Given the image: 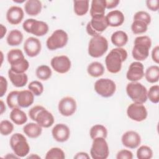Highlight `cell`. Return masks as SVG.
<instances>
[{
    "label": "cell",
    "instance_id": "obj_27",
    "mask_svg": "<svg viewBox=\"0 0 159 159\" xmlns=\"http://www.w3.org/2000/svg\"><path fill=\"white\" fill-rule=\"evenodd\" d=\"M9 117L15 124L18 125L25 124L27 120L26 114L19 107L12 109L10 112Z\"/></svg>",
    "mask_w": 159,
    "mask_h": 159
},
{
    "label": "cell",
    "instance_id": "obj_32",
    "mask_svg": "<svg viewBox=\"0 0 159 159\" xmlns=\"http://www.w3.org/2000/svg\"><path fill=\"white\" fill-rule=\"evenodd\" d=\"M73 8L75 13L78 16L85 15L89 10V1L80 0L73 1Z\"/></svg>",
    "mask_w": 159,
    "mask_h": 159
},
{
    "label": "cell",
    "instance_id": "obj_8",
    "mask_svg": "<svg viewBox=\"0 0 159 159\" xmlns=\"http://www.w3.org/2000/svg\"><path fill=\"white\" fill-rule=\"evenodd\" d=\"M22 28L27 33L37 37L43 36L48 31V25L46 22L34 19H26L22 24Z\"/></svg>",
    "mask_w": 159,
    "mask_h": 159
},
{
    "label": "cell",
    "instance_id": "obj_13",
    "mask_svg": "<svg viewBox=\"0 0 159 159\" xmlns=\"http://www.w3.org/2000/svg\"><path fill=\"white\" fill-rule=\"evenodd\" d=\"M127 116L136 122H142L147 117L148 112L143 104L132 103L127 109Z\"/></svg>",
    "mask_w": 159,
    "mask_h": 159
},
{
    "label": "cell",
    "instance_id": "obj_47",
    "mask_svg": "<svg viewBox=\"0 0 159 159\" xmlns=\"http://www.w3.org/2000/svg\"><path fill=\"white\" fill-rule=\"evenodd\" d=\"M119 2V0H106V8L113 9L117 7Z\"/></svg>",
    "mask_w": 159,
    "mask_h": 159
},
{
    "label": "cell",
    "instance_id": "obj_48",
    "mask_svg": "<svg viewBox=\"0 0 159 159\" xmlns=\"http://www.w3.org/2000/svg\"><path fill=\"white\" fill-rule=\"evenodd\" d=\"M90 157L88 155V154L86 152H78L76 154V155L74 157V158L76 159H89Z\"/></svg>",
    "mask_w": 159,
    "mask_h": 159
},
{
    "label": "cell",
    "instance_id": "obj_18",
    "mask_svg": "<svg viewBox=\"0 0 159 159\" xmlns=\"http://www.w3.org/2000/svg\"><path fill=\"white\" fill-rule=\"evenodd\" d=\"M121 141L123 145L125 147L134 149L137 148L140 144L141 137L137 132L129 130L122 135Z\"/></svg>",
    "mask_w": 159,
    "mask_h": 159
},
{
    "label": "cell",
    "instance_id": "obj_20",
    "mask_svg": "<svg viewBox=\"0 0 159 159\" xmlns=\"http://www.w3.org/2000/svg\"><path fill=\"white\" fill-rule=\"evenodd\" d=\"M24 16V11L20 7L13 6L9 8L7 11L6 19L11 24L17 25L22 20Z\"/></svg>",
    "mask_w": 159,
    "mask_h": 159
},
{
    "label": "cell",
    "instance_id": "obj_29",
    "mask_svg": "<svg viewBox=\"0 0 159 159\" xmlns=\"http://www.w3.org/2000/svg\"><path fill=\"white\" fill-rule=\"evenodd\" d=\"M23 37V34L20 30L14 29L11 30L7 35L6 41L10 46H17L22 43Z\"/></svg>",
    "mask_w": 159,
    "mask_h": 159
},
{
    "label": "cell",
    "instance_id": "obj_30",
    "mask_svg": "<svg viewBox=\"0 0 159 159\" xmlns=\"http://www.w3.org/2000/svg\"><path fill=\"white\" fill-rule=\"evenodd\" d=\"M87 72L91 76L98 78L104 74V67L101 63L98 61H93L88 66Z\"/></svg>",
    "mask_w": 159,
    "mask_h": 159
},
{
    "label": "cell",
    "instance_id": "obj_33",
    "mask_svg": "<svg viewBox=\"0 0 159 159\" xmlns=\"http://www.w3.org/2000/svg\"><path fill=\"white\" fill-rule=\"evenodd\" d=\"M89 135L93 140L97 137L106 139L107 136V130L104 125L101 124H96L91 128L89 130Z\"/></svg>",
    "mask_w": 159,
    "mask_h": 159
},
{
    "label": "cell",
    "instance_id": "obj_25",
    "mask_svg": "<svg viewBox=\"0 0 159 159\" xmlns=\"http://www.w3.org/2000/svg\"><path fill=\"white\" fill-rule=\"evenodd\" d=\"M106 0H93L91 2L90 15L91 17L104 16Z\"/></svg>",
    "mask_w": 159,
    "mask_h": 159
},
{
    "label": "cell",
    "instance_id": "obj_37",
    "mask_svg": "<svg viewBox=\"0 0 159 159\" xmlns=\"http://www.w3.org/2000/svg\"><path fill=\"white\" fill-rule=\"evenodd\" d=\"M153 157V151L147 145L140 146L137 150V157L139 159H150Z\"/></svg>",
    "mask_w": 159,
    "mask_h": 159
},
{
    "label": "cell",
    "instance_id": "obj_4",
    "mask_svg": "<svg viewBox=\"0 0 159 159\" xmlns=\"http://www.w3.org/2000/svg\"><path fill=\"white\" fill-rule=\"evenodd\" d=\"M152 46L151 39L147 36H139L134 40V45L132 55L133 58L138 61H143L149 55V50Z\"/></svg>",
    "mask_w": 159,
    "mask_h": 159
},
{
    "label": "cell",
    "instance_id": "obj_2",
    "mask_svg": "<svg viewBox=\"0 0 159 159\" xmlns=\"http://www.w3.org/2000/svg\"><path fill=\"white\" fill-rule=\"evenodd\" d=\"M7 58L11 65L10 70L15 73H24L29 67V61L25 58L23 52L20 49L10 50L7 54Z\"/></svg>",
    "mask_w": 159,
    "mask_h": 159
},
{
    "label": "cell",
    "instance_id": "obj_22",
    "mask_svg": "<svg viewBox=\"0 0 159 159\" xmlns=\"http://www.w3.org/2000/svg\"><path fill=\"white\" fill-rule=\"evenodd\" d=\"M34 101V94L30 90H22L19 92L17 102L20 107H28L33 104Z\"/></svg>",
    "mask_w": 159,
    "mask_h": 159
},
{
    "label": "cell",
    "instance_id": "obj_46",
    "mask_svg": "<svg viewBox=\"0 0 159 159\" xmlns=\"http://www.w3.org/2000/svg\"><path fill=\"white\" fill-rule=\"evenodd\" d=\"M152 58L156 63H159V47L157 45L154 47L152 51Z\"/></svg>",
    "mask_w": 159,
    "mask_h": 159
},
{
    "label": "cell",
    "instance_id": "obj_44",
    "mask_svg": "<svg viewBox=\"0 0 159 159\" xmlns=\"http://www.w3.org/2000/svg\"><path fill=\"white\" fill-rule=\"evenodd\" d=\"M146 5L148 9L152 11H157L159 8L158 0H147L146 1Z\"/></svg>",
    "mask_w": 159,
    "mask_h": 159
},
{
    "label": "cell",
    "instance_id": "obj_24",
    "mask_svg": "<svg viewBox=\"0 0 159 159\" xmlns=\"http://www.w3.org/2000/svg\"><path fill=\"white\" fill-rule=\"evenodd\" d=\"M42 4L39 0H28L24 5L25 12L30 16L38 15L42 11Z\"/></svg>",
    "mask_w": 159,
    "mask_h": 159
},
{
    "label": "cell",
    "instance_id": "obj_34",
    "mask_svg": "<svg viewBox=\"0 0 159 159\" xmlns=\"http://www.w3.org/2000/svg\"><path fill=\"white\" fill-rule=\"evenodd\" d=\"M37 77L43 81L48 80L52 74L50 68L45 65H42L37 67L35 71Z\"/></svg>",
    "mask_w": 159,
    "mask_h": 159
},
{
    "label": "cell",
    "instance_id": "obj_14",
    "mask_svg": "<svg viewBox=\"0 0 159 159\" xmlns=\"http://www.w3.org/2000/svg\"><path fill=\"white\" fill-rule=\"evenodd\" d=\"M50 65L56 72L63 74L69 71L71 68V63L67 56L60 55L52 58L50 61Z\"/></svg>",
    "mask_w": 159,
    "mask_h": 159
},
{
    "label": "cell",
    "instance_id": "obj_39",
    "mask_svg": "<svg viewBox=\"0 0 159 159\" xmlns=\"http://www.w3.org/2000/svg\"><path fill=\"white\" fill-rule=\"evenodd\" d=\"M147 98L154 103L157 104L159 102V86L153 85L151 86L147 91Z\"/></svg>",
    "mask_w": 159,
    "mask_h": 159
},
{
    "label": "cell",
    "instance_id": "obj_38",
    "mask_svg": "<svg viewBox=\"0 0 159 159\" xmlns=\"http://www.w3.org/2000/svg\"><path fill=\"white\" fill-rule=\"evenodd\" d=\"M18 91H12L10 92L6 98V102L8 107L11 109L20 107L17 102V96L19 94Z\"/></svg>",
    "mask_w": 159,
    "mask_h": 159
},
{
    "label": "cell",
    "instance_id": "obj_42",
    "mask_svg": "<svg viewBox=\"0 0 159 159\" xmlns=\"http://www.w3.org/2000/svg\"><path fill=\"white\" fill-rule=\"evenodd\" d=\"M134 20H139L143 21L148 25L151 22V17L148 12L143 11H140L137 12L134 14Z\"/></svg>",
    "mask_w": 159,
    "mask_h": 159
},
{
    "label": "cell",
    "instance_id": "obj_7",
    "mask_svg": "<svg viewBox=\"0 0 159 159\" xmlns=\"http://www.w3.org/2000/svg\"><path fill=\"white\" fill-rule=\"evenodd\" d=\"M9 143L14 154L19 158L24 157L29 153L30 147L26 138L20 133L14 134L11 137Z\"/></svg>",
    "mask_w": 159,
    "mask_h": 159
},
{
    "label": "cell",
    "instance_id": "obj_43",
    "mask_svg": "<svg viewBox=\"0 0 159 159\" xmlns=\"http://www.w3.org/2000/svg\"><path fill=\"white\" fill-rule=\"evenodd\" d=\"M117 159H132L133 158V153L128 150L123 149L117 152L116 155Z\"/></svg>",
    "mask_w": 159,
    "mask_h": 159
},
{
    "label": "cell",
    "instance_id": "obj_51",
    "mask_svg": "<svg viewBox=\"0 0 159 159\" xmlns=\"http://www.w3.org/2000/svg\"><path fill=\"white\" fill-rule=\"evenodd\" d=\"M27 158H40V157L39 156H38V155H34V154H32V155H30V156L28 157Z\"/></svg>",
    "mask_w": 159,
    "mask_h": 159
},
{
    "label": "cell",
    "instance_id": "obj_36",
    "mask_svg": "<svg viewBox=\"0 0 159 159\" xmlns=\"http://www.w3.org/2000/svg\"><path fill=\"white\" fill-rule=\"evenodd\" d=\"M148 25L143 21L134 20L131 25V30L134 34H140L147 30Z\"/></svg>",
    "mask_w": 159,
    "mask_h": 159
},
{
    "label": "cell",
    "instance_id": "obj_23",
    "mask_svg": "<svg viewBox=\"0 0 159 159\" xmlns=\"http://www.w3.org/2000/svg\"><path fill=\"white\" fill-rule=\"evenodd\" d=\"M8 76L12 84L17 88L24 86L28 81V76L25 73H17L9 69L8 71Z\"/></svg>",
    "mask_w": 159,
    "mask_h": 159
},
{
    "label": "cell",
    "instance_id": "obj_16",
    "mask_svg": "<svg viewBox=\"0 0 159 159\" xmlns=\"http://www.w3.org/2000/svg\"><path fill=\"white\" fill-rule=\"evenodd\" d=\"M144 76V66L140 61L132 62L126 73V78L131 82L140 80Z\"/></svg>",
    "mask_w": 159,
    "mask_h": 159
},
{
    "label": "cell",
    "instance_id": "obj_11",
    "mask_svg": "<svg viewBox=\"0 0 159 159\" xmlns=\"http://www.w3.org/2000/svg\"><path fill=\"white\" fill-rule=\"evenodd\" d=\"M95 91L103 98L111 97L116 90V85L114 81L109 78H100L94 85Z\"/></svg>",
    "mask_w": 159,
    "mask_h": 159
},
{
    "label": "cell",
    "instance_id": "obj_6",
    "mask_svg": "<svg viewBox=\"0 0 159 159\" xmlns=\"http://www.w3.org/2000/svg\"><path fill=\"white\" fill-rule=\"evenodd\" d=\"M108 49L107 40L102 35L93 37L88 44V54L93 58L102 57Z\"/></svg>",
    "mask_w": 159,
    "mask_h": 159
},
{
    "label": "cell",
    "instance_id": "obj_49",
    "mask_svg": "<svg viewBox=\"0 0 159 159\" xmlns=\"http://www.w3.org/2000/svg\"><path fill=\"white\" fill-rule=\"evenodd\" d=\"M6 32H7L6 27L5 26H4L2 24H1V37H0L1 39H2L3 38V37L6 34Z\"/></svg>",
    "mask_w": 159,
    "mask_h": 159
},
{
    "label": "cell",
    "instance_id": "obj_10",
    "mask_svg": "<svg viewBox=\"0 0 159 159\" xmlns=\"http://www.w3.org/2000/svg\"><path fill=\"white\" fill-rule=\"evenodd\" d=\"M90 154L93 159H106L108 157L109 149L104 138L97 137L93 139Z\"/></svg>",
    "mask_w": 159,
    "mask_h": 159
},
{
    "label": "cell",
    "instance_id": "obj_45",
    "mask_svg": "<svg viewBox=\"0 0 159 159\" xmlns=\"http://www.w3.org/2000/svg\"><path fill=\"white\" fill-rule=\"evenodd\" d=\"M7 88V81L6 79L2 76H0V97H2L6 93Z\"/></svg>",
    "mask_w": 159,
    "mask_h": 159
},
{
    "label": "cell",
    "instance_id": "obj_41",
    "mask_svg": "<svg viewBox=\"0 0 159 159\" xmlns=\"http://www.w3.org/2000/svg\"><path fill=\"white\" fill-rule=\"evenodd\" d=\"M14 130V125L7 120H3L0 123V132L2 135H9Z\"/></svg>",
    "mask_w": 159,
    "mask_h": 159
},
{
    "label": "cell",
    "instance_id": "obj_40",
    "mask_svg": "<svg viewBox=\"0 0 159 159\" xmlns=\"http://www.w3.org/2000/svg\"><path fill=\"white\" fill-rule=\"evenodd\" d=\"M28 88L37 96L41 95L43 92V86L42 83L39 81H33L30 82L28 86Z\"/></svg>",
    "mask_w": 159,
    "mask_h": 159
},
{
    "label": "cell",
    "instance_id": "obj_50",
    "mask_svg": "<svg viewBox=\"0 0 159 159\" xmlns=\"http://www.w3.org/2000/svg\"><path fill=\"white\" fill-rule=\"evenodd\" d=\"M0 105H1V114H2L3 112L6 111V106L2 100H1L0 101Z\"/></svg>",
    "mask_w": 159,
    "mask_h": 159
},
{
    "label": "cell",
    "instance_id": "obj_26",
    "mask_svg": "<svg viewBox=\"0 0 159 159\" xmlns=\"http://www.w3.org/2000/svg\"><path fill=\"white\" fill-rule=\"evenodd\" d=\"M42 128L37 123L30 122L24 126L23 132L29 138L35 139L41 135L42 132Z\"/></svg>",
    "mask_w": 159,
    "mask_h": 159
},
{
    "label": "cell",
    "instance_id": "obj_19",
    "mask_svg": "<svg viewBox=\"0 0 159 159\" xmlns=\"http://www.w3.org/2000/svg\"><path fill=\"white\" fill-rule=\"evenodd\" d=\"M53 138L58 142H65L68 140L70 135L69 127L64 124H56L52 130Z\"/></svg>",
    "mask_w": 159,
    "mask_h": 159
},
{
    "label": "cell",
    "instance_id": "obj_5",
    "mask_svg": "<svg viewBox=\"0 0 159 159\" xmlns=\"http://www.w3.org/2000/svg\"><path fill=\"white\" fill-rule=\"evenodd\" d=\"M126 93L134 102L143 104L147 100V89L142 84L135 81L128 83Z\"/></svg>",
    "mask_w": 159,
    "mask_h": 159
},
{
    "label": "cell",
    "instance_id": "obj_12",
    "mask_svg": "<svg viewBox=\"0 0 159 159\" xmlns=\"http://www.w3.org/2000/svg\"><path fill=\"white\" fill-rule=\"evenodd\" d=\"M108 27L106 17H91V20L88 22L86 25V32L88 35L95 37L101 35V34Z\"/></svg>",
    "mask_w": 159,
    "mask_h": 159
},
{
    "label": "cell",
    "instance_id": "obj_15",
    "mask_svg": "<svg viewBox=\"0 0 159 159\" xmlns=\"http://www.w3.org/2000/svg\"><path fill=\"white\" fill-rule=\"evenodd\" d=\"M76 102L75 99L70 96L63 98L59 101L58 109L60 113L65 117L72 116L76 110Z\"/></svg>",
    "mask_w": 159,
    "mask_h": 159
},
{
    "label": "cell",
    "instance_id": "obj_28",
    "mask_svg": "<svg viewBox=\"0 0 159 159\" xmlns=\"http://www.w3.org/2000/svg\"><path fill=\"white\" fill-rule=\"evenodd\" d=\"M111 40L115 46L122 47L127 43L128 35L124 31L117 30L112 34Z\"/></svg>",
    "mask_w": 159,
    "mask_h": 159
},
{
    "label": "cell",
    "instance_id": "obj_17",
    "mask_svg": "<svg viewBox=\"0 0 159 159\" xmlns=\"http://www.w3.org/2000/svg\"><path fill=\"white\" fill-rule=\"evenodd\" d=\"M42 45L40 41L35 37L27 38L24 43V50L25 54L29 57L37 56L41 51Z\"/></svg>",
    "mask_w": 159,
    "mask_h": 159
},
{
    "label": "cell",
    "instance_id": "obj_3",
    "mask_svg": "<svg viewBox=\"0 0 159 159\" xmlns=\"http://www.w3.org/2000/svg\"><path fill=\"white\" fill-rule=\"evenodd\" d=\"M30 118L44 128L51 127L54 123V117L51 112L42 106H35L29 111Z\"/></svg>",
    "mask_w": 159,
    "mask_h": 159
},
{
    "label": "cell",
    "instance_id": "obj_1",
    "mask_svg": "<svg viewBox=\"0 0 159 159\" xmlns=\"http://www.w3.org/2000/svg\"><path fill=\"white\" fill-rule=\"evenodd\" d=\"M127 51L122 47L112 49L105 58L106 66L107 71L111 73H119L122 68V65L127 58Z\"/></svg>",
    "mask_w": 159,
    "mask_h": 159
},
{
    "label": "cell",
    "instance_id": "obj_9",
    "mask_svg": "<svg viewBox=\"0 0 159 159\" xmlns=\"http://www.w3.org/2000/svg\"><path fill=\"white\" fill-rule=\"evenodd\" d=\"M68 40L67 33L62 29L55 30L47 39L46 45L48 50H55L66 46Z\"/></svg>",
    "mask_w": 159,
    "mask_h": 159
},
{
    "label": "cell",
    "instance_id": "obj_35",
    "mask_svg": "<svg viewBox=\"0 0 159 159\" xmlns=\"http://www.w3.org/2000/svg\"><path fill=\"white\" fill-rule=\"evenodd\" d=\"M45 158L46 159H64L65 154L60 148L53 147L47 152Z\"/></svg>",
    "mask_w": 159,
    "mask_h": 159
},
{
    "label": "cell",
    "instance_id": "obj_21",
    "mask_svg": "<svg viewBox=\"0 0 159 159\" xmlns=\"http://www.w3.org/2000/svg\"><path fill=\"white\" fill-rule=\"evenodd\" d=\"M105 17L108 26L112 27L121 25L125 20L124 15L119 10H114L110 11Z\"/></svg>",
    "mask_w": 159,
    "mask_h": 159
},
{
    "label": "cell",
    "instance_id": "obj_31",
    "mask_svg": "<svg viewBox=\"0 0 159 159\" xmlns=\"http://www.w3.org/2000/svg\"><path fill=\"white\" fill-rule=\"evenodd\" d=\"M146 80L150 83H155L158 81L159 67L157 65H152L147 68L144 73Z\"/></svg>",
    "mask_w": 159,
    "mask_h": 159
}]
</instances>
